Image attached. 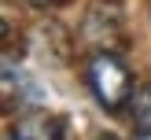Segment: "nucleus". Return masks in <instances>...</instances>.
I'll use <instances>...</instances> for the list:
<instances>
[{
  "label": "nucleus",
  "instance_id": "obj_1",
  "mask_svg": "<svg viewBox=\"0 0 151 140\" xmlns=\"http://www.w3.org/2000/svg\"><path fill=\"white\" fill-rule=\"evenodd\" d=\"M85 81H88V92L96 96L107 114H122L125 107L133 103V74L129 66L122 63V55H114V48H96L85 63Z\"/></svg>",
  "mask_w": 151,
  "mask_h": 140
},
{
  "label": "nucleus",
  "instance_id": "obj_2",
  "mask_svg": "<svg viewBox=\"0 0 151 140\" xmlns=\"http://www.w3.org/2000/svg\"><path fill=\"white\" fill-rule=\"evenodd\" d=\"M122 29H125V15L118 7V0H96L85 11V19H81V41L92 52L96 48H114L122 41Z\"/></svg>",
  "mask_w": 151,
  "mask_h": 140
},
{
  "label": "nucleus",
  "instance_id": "obj_3",
  "mask_svg": "<svg viewBox=\"0 0 151 140\" xmlns=\"http://www.w3.org/2000/svg\"><path fill=\"white\" fill-rule=\"evenodd\" d=\"M63 133H66V122L55 118V114H48V111H29V114H22L11 125L15 140H55Z\"/></svg>",
  "mask_w": 151,
  "mask_h": 140
},
{
  "label": "nucleus",
  "instance_id": "obj_4",
  "mask_svg": "<svg viewBox=\"0 0 151 140\" xmlns=\"http://www.w3.org/2000/svg\"><path fill=\"white\" fill-rule=\"evenodd\" d=\"M129 114H133V133L137 136H147L151 140V78L133 92V103H129Z\"/></svg>",
  "mask_w": 151,
  "mask_h": 140
},
{
  "label": "nucleus",
  "instance_id": "obj_5",
  "mask_svg": "<svg viewBox=\"0 0 151 140\" xmlns=\"http://www.w3.org/2000/svg\"><path fill=\"white\" fill-rule=\"evenodd\" d=\"M4 92H7V103H11L15 100V92H19V107H22V103H26V100H41V88H37V85H29V78H26V74H15V63H11V59H4Z\"/></svg>",
  "mask_w": 151,
  "mask_h": 140
},
{
  "label": "nucleus",
  "instance_id": "obj_6",
  "mask_svg": "<svg viewBox=\"0 0 151 140\" xmlns=\"http://www.w3.org/2000/svg\"><path fill=\"white\" fill-rule=\"evenodd\" d=\"M29 7H48V4H55V0H26Z\"/></svg>",
  "mask_w": 151,
  "mask_h": 140
}]
</instances>
